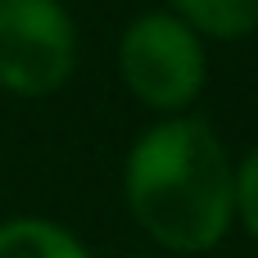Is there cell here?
Returning a JSON list of instances; mask_svg holds the SVG:
<instances>
[{"label":"cell","instance_id":"5b68a950","mask_svg":"<svg viewBox=\"0 0 258 258\" xmlns=\"http://www.w3.org/2000/svg\"><path fill=\"white\" fill-rule=\"evenodd\" d=\"M204 41H249L258 32V0H163Z\"/></svg>","mask_w":258,"mask_h":258},{"label":"cell","instance_id":"8992f818","mask_svg":"<svg viewBox=\"0 0 258 258\" xmlns=\"http://www.w3.org/2000/svg\"><path fill=\"white\" fill-rule=\"evenodd\" d=\"M236 227L258 245V145L236 159Z\"/></svg>","mask_w":258,"mask_h":258},{"label":"cell","instance_id":"277c9868","mask_svg":"<svg viewBox=\"0 0 258 258\" xmlns=\"http://www.w3.org/2000/svg\"><path fill=\"white\" fill-rule=\"evenodd\" d=\"M0 258H95V254L73 227L41 218V213H18V218L0 222Z\"/></svg>","mask_w":258,"mask_h":258},{"label":"cell","instance_id":"6da1fadb","mask_svg":"<svg viewBox=\"0 0 258 258\" xmlns=\"http://www.w3.org/2000/svg\"><path fill=\"white\" fill-rule=\"evenodd\" d=\"M122 204L168 254H213L236 227V159L200 113L154 118L122 154Z\"/></svg>","mask_w":258,"mask_h":258},{"label":"cell","instance_id":"3957f363","mask_svg":"<svg viewBox=\"0 0 258 258\" xmlns=\"http://www.w3.org/2000/svg\"><path fill=\"white\" fill-rule=\"evenodd\" d=\"M77 73V18L63 0H0V91L59 95Z\"/></svg>","mask_w":258,"mask_h":258},{"label":"cell","instance_id":"7a4b0ae2","mask_svg":"<svg viewBox=\"0 0 258 258\" xmlns=\"http://www.w3.org/2000/svg\"><path fill=\"white\" fill-rule=\"evenodd\" d=\"M118 77L154 118L195 113L209 86V41L172 9H145L118 36Z\"/></svg>","mask_w":258,"mask_h":258}]
</instances>
